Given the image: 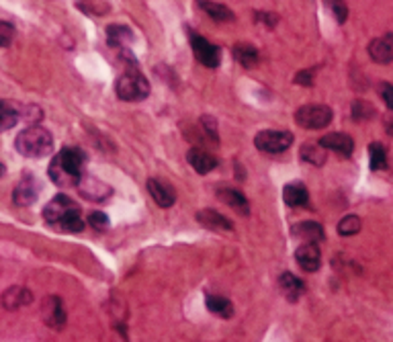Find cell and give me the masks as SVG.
Masks as SVG:
<instances>
[{
    "label": "cell",
    "instance_id": "obj_36",
    "mask_svg": "<svg viewBox=\"0 0 393 342\" xmlns=\"http://www.w3.org/2000/svg\"><path fill=\"white\" fill-rule=\"evenodd\" d=\"M295 82H299V84H303V86H312V84H314V72H312V70L299 72V74L295 76Z\"/></svg>",
    "mask_w": 393,
    "mask_h": 342
},
{
    "label": "cell",
    "instance_id": "obj_13",
    "mask_svg": "<svg viewBox=\"0 0 393 342\" xmlns=\"http://www.w3.org/2000/svg\"><path fill=\"white\" fill-rule=\"evenodd\" d=\"M320 146H323L330 152L340 154V156H351L355 152V140L346 133H328L320 140Z\"/></svg>",
    "mask_w": 393,
    "mask_h": 342
},
{
    "label": "cell",
    "instance_id": "obj_5",
    "mask_svg": "<svg viewBox=\"0 0 393 342\" xmlns=\"http://www.w3.org/2000/svg\"><path fill=\"white\" fill-rule=\"evenodd\" d=\"M293 144V133L287 129H264L254 138V146L260 152L281 154Z\"/></svg>",
    "mask_w": 393,
    "mask_h": 342
},
{
    "label": "cell",
    "instance_id": "obj_9",
    "mask_svg": "<svg viewBox=\"0 0 393 342\" xmlns=\"http://www.w3.org/2000/svg\"><path fill=\"white\" fill-rule=\"evenodd\" d=\"M295 261L305 272H316L322 265V252L316 246V242H303L297 250H295Z\"/></svg>",
    "mask_w": 393,
    "mask_h": 342
},
{
    "label": "cell",
    "instance_id": "obj_8",
    "mask_svg": "<svg viewBox=\"0 0 393 342\" xmlns=\"http://www.w3.org/2000/svg\"><path fill=\"white\" fill-rule=\"evenodd\" d=\"M37 197H39V183H37V179L33 174H25V177L19 181V185L15 187V190H13V201H15V205H19V207H29V205L35 203Z\"/></svg>",
    "mask_w": 393,
    "mask_h": 342
},
{
    "label": "cell",
    "instance_id": "obj_35",
    "mask_svg": "<svg viewBox=\"0 0 393 342\" xmlns=\"http://www.w3.org/2000/svg\"><path fill=\"white\" fill-rule=\"evenodd\" d=\"M256 21H264L268 27H275L277 23H279V17L277 15H273V13H256Z\"/></svg>",
    "mask_w": 393,
    "mask_h": 342
},
{
    "label": "cell",
    "instance_id": "obj_29",
    "mask_svg": "<svg viewBox=\"0 0 393 342\" xmlns=\"http://www.w3.org/2000/svg\"><path fill=\"white\" fill-rule=\"evenodd\" d=\"M360 228H362V222H360L358 215H346L338 224V234L340 236H355L360 231Z\"/></svg>",
    "mask_w": 393,
    "mask_h": 342
},
{
    "label": "cell",
    "instance_id": "obj_12",
    "mask_svg": "<svg viewBox=\"0 0 393 342\" xmlns=\"http://www.w3.org/2000/svg\"><path fill=\"white\" fill-rule=\"evenodd\" d=\"M76 185H78L80 193H82L86 199H90V201H103V199H107L109 195H111V187L105 185L103 181L95 179V177H84V174H82Z\"/></svg>",
    "mask_w": 393,
    "mask_h": 342
},
{
    "label": "cell",
    "instance_id": "obj_14",
    "mask_svg": "<svg viewBox=\"0 0 393 342\" xmlns=\"http://www.w3.org/2000/svg\"><path fill=\"white\" fill-rule=\"evenodd\" d=\"M43 320H45L47 326H51V328H56V330H60V328L66 324V309H64V304H62V300H60L58 295H54V298H49V300L45 302Z\"/></svg>",
    "mask_w": 393,
    "mask_h": 342
},
{
    "label": "cell",
    "instance_id": "obj_34",
    "mask_svg": "<svg viewBox=\"0 0 393 342\" xmlns=\"http://www.w3.org/2000/svg\"><path fill=\"white\" fill-rule=\"evenodd\" d=\"M379 95H381L383 103L387 105V109H392L393 111V84H390V82H381V84H379Z\"/></svg>",
    "mask_w": 393,
    "mask_h": 342
},
{
    "label": "cell",
    "instance_id": "obj_30",
    "mask_svg": "<svg viewBox=\"0 0 393 342\" xmlns=\"http://www.w3.org/2000/svg\"><path fill=\"white\" fill-rule=\"evenodd\" d=\"M373 115H375L373 105H369V103H364V101H357V103L353 105V119H355V121L373 119Z\"/></svg>",
    "mask_w": 393,
    "mask_h": 342
},
{
    "label": "cell",
    "instance_id": "obj_19",
    "mask_svg": "<svg viewBox=\"0 0 393 342\" xmlns=\"http://www.w3.org/2000/svg\"><path fill=\"white\" fill-rule=\"evenodd\" d=\"M31 300H33V295H31L29 289H25V287H10L2 295V305L6 309H19L23 305L31 304Z\"/></svg>",
    "mask_w": 393,
    "mask_h": 342
},
{
    "label": "cell",
    "instance_id": "obj_20",
    "mask_svg": "<svg viewBox=\"0 0 393 342\" xmlns=\"http://www.w3.org/2000/svg\"><path fill=\"white\" fill-rule=\"evenodd\" d=\"M279 285H281V291L285 293L289 302H297V300L303 295V291H305L303 281H301L299 277L291 275V272H283V275H281Z\"/></svg>",
    "mask_w": 393,
    "mask_h": 342
},
{
    "label": "cell",
    "instance_id": "obj_25",
    "mask_svg": "<svg viewBox=\"0 0 393 342\" xmlns=\"http://www.w3.org/2000/svg\"><path fill=\"white\" fill-rule=\"evenodd\" d=\"M201 8L211 17V19H215V21H232L234 19V13L227 8V6H223V4H217V2H207V0H203L201 2Z\"/></svg>",
    "mask_w": 393,
    "mask_h": 342
},
{
    "label": "cell",
    "instance_id": "obj_37",
    "mask_svg": "<svg viewBox=\"0 0 393 342\" xmlns=\"http://www.w3.org/2000/svg\"><path fill=\"white\" fill-rule=\"evenodd\" d=\"M385 129H387V133L393 138V113L385 117Z\"/></svg>",
    "mask_w": 393,
    "mask_h": 342
},
{
    "label": "cell",
    "instance_id": "obj_6",
    "mask_svg": "<svg viewBox=\"0 0 393 342\" xmlns=\"http://www.w3.org/2000/svg\"><path fill=\"white\" fill-rule=\"evenodd\" d=\"M295 123L305 129H323L332 123V109L328 105H303L295 111Z\"/></svg>",
    "mask_w": 393,
    "mask_h": 342
},
{
    "label": "cell",
    "instance_id": "obj_32",
    "mask_svg": "<svg viewBox=\"0 0 393 342\" xmlns=\"http://www.w3.org/2000/svg\"><path fill=\"white\" fill-rule=\"evenodd\" d=\"M13 38H15V27L6 21H0V47L10 45Z\"/></svg>",
    "mask_w": 393,
    "mask_h": 342
},
{
    "label": "cell",
    "instance_id": "obj_3",
    "mask_svg": "<svg viewBox=\"0 0 393 342\" xmlns=\"http://www.w3.org/2000/svg\"><path fill=\"white\" fill-rule=\"evenodd\" d=\"M15 148L17 152L25 158H43L51 152L54 148V138L47 129L33 125L27 127L25 131H21L15 140Z\"/></svg>",
    "mask_w": 393,
    "mask_h": 342
},
{
    "label": "cell",
    "instance_id": "obj_24",
    "mask_svg": "<svg viewBox=\"0 0 393 342\" xmlns=\"http://www.w3.org/2000/svg\"><path fill=\"white\" fill-rule=\"evenodd\" d=\"M234 58L244 66V68H254L258 64V49L250 43H238L234 47Z\"/></svg>",
    "mask_w": 393,
    "mask_h": 342
},
{
    "label": "cell",
    "instance_id": "obj_18",
    "mask_svg": "<svg viewBox=\"0 0 393 342\" xmlns=\"http://www.w3.org/2000/svg\"><path fill=\"white\" fill-rule=\"evenodd\" d=\"M283 199H285L287 205L291 207H305L310 203V193L305 189L303 183H289L283 189Z\"/></svg>",
    "mask_w": 393,
    "mask_h": 342
},
{
    "label": "cell",
    "instance_id": "obj_33",
    "mask_svg": "<svg viewBox=\"0 0 393 342\" xmlns=\"http://www.w3.org/2000/svg\"><path fill=\"white\" fill-rule=\"evenodd\" d=\"M88 224L95 229H101V231H103V229L109 228V218L103 211H93V213L88 215Z\"/></svg>",
    "mask_w": 393,
    "mask_h": 342
},
{
    "label": "cell",
    "instance_id": "obj_17",
    "mask_svg": "<svg viewBox=\"0 0 393 342\" xmlns=\"http://www.w3.org/2000/svg\"><path fill=\"white\" fill-rule=\"evenodd\" d=\"M217 197H219L230 209H234L236 213H240V215H248V213H250V203H248V199H246L240 190L217 189Z\"/></svg>",
    "mask_w": 393,
    "mask_h": 342
},
{
    "label": "cell",
    "instance_id": "obj_4",
    "mask_svg": "<svg viewBox=\"0 0 393 342\" xmlns=\"http://www.w3.org/2000/svg\"><path fill=\"white\" fill-rule=\"evenodd\" d=\"M115 90H117V97L121 101H129V103L131 101H143L150 95V84L138 70H129L123 76H119Z\"/></svg>",
    "mask_w": 393,
    "mask_h": 342
},
{
    "label": "cell",
    "instance_id": "obj_26",
    "mask_svg": "<svg viewBox=\"0 0 393 342\" xmlns=\"http://www.w3.org/2000/svg\"><path fill=\"white\" fill-rule=\"evenodd\" d=\"M19 121V113L13 105H8L6 101H0V131L13 129Z\"/></svg>",
    "mask_w": 393,
    "mask_h": 342
},
{
    "label": "cell",
    "instance_id": "obj_11",
    "mask_svg": "<svg viewBox=\"0 0 393 342\" xmlns=\"http://www.w3.org/2000/svg\"><path fill=\"white\" fill-rule=\"evenodd\" d=\"M369 56L377 64H390V62H393V33L373 39L369 43Z\"/></svg>",
    "mask_w": 393,
    "mask_h": 342
},
{
    "label": "cell",
    "instance_id": "obj_22",
    "mask_svg": "<svg viewBox=\"0 0 393 342\" xmlns=\"http://www.w3.org/2000/svg\"><path fill=\"white\" fill-rule=\"evenodd\" d=\"M205 305H207V309H209L211 314L223 318V320H227V318L234 316V304H232L230 300L221 298V295H207V298H205Z\"/></svg>",
    "mask_w": 393,
    "mask_h": 342
},
{
    "label": "cell",
    "instance_id": "obj_7",
    "mask_svg": "<svg viewBox=\"0 0 393 342\" xmlns=\"http://www.w3.org/2000/svg\"><path fill=\"white\" fill-rule=\"evenodd\" d=\"M191 45H193V54L195 58L205 66V68H217L219 62H221V51L219 47L209 43L205 38L197 35V33H191Z\"/></svg>",
    "mask_w": 393,
    "mask_h": 342
},
{
    "label": "cell",
    "instance_id": "obj_10",
    "mask_svg": "<svg viewBox=\"0 0 393 342\" xmlns=\"http://www.w3.org/2000/svg\"><path fill=\"white\" fill-rule=\"evenodd\" d=\"M147 193L152 195V199L156 201V205L160 207H173L177 201V193L170 187V183L162 181V179H150L147 181Z\"/></svg>",
    "mask_w": 393,
    "mask_h": 342
},
{
    "label": "cell",
    "instance_id": "obj_31",
    "mask_svg": "<svg viewBox=\"0 0 393 342\" xmlns=\"http://www.w3.org/2000/svg\"><path fill=\"white\" fill-rule=\"evenodd\" d=\"M326 4L330 6V10L334 13L338 23H344L348 19V6L344 0H326Z\"/></svg>",
    "mask_w": 393,
    "mask_h": 342
},
{
    "label": "cell",
    "instance_id": "obj_38",
    "mask_svg": "<svg viewBox=\"0 0 393 342\" xmlns=\"http://www.w3.org/2000/svg\"><path fill=\"white\" fill-rule=\"evenodd\" d=\"M4 174V166H2V162H0V177Z\"/></svg>",
    "mask_w": 393,
    "mask_h": 342
},
{
    "label": "cell",
    "instance_id": "obj_1",
    "mask_svg": "<svg viewBox=\"0 0 393 342\" xmlns=\"http://www.w3.org/2000/svg\"><path fill=\"white\" fill-rule=\"evenodd\" d=\"M80 207L76 201H72L66 195H56L45 207H43V220L47 226L58 231H70L78 234L84 229V220L80 215Z\"/></svg>",
    "mask_w": 393,
    "mask_h": 342
},
{
    "label": "cell",
    "instance_id": "obj_23",
    "mask_svg": "<svg viewBox=\"0 0 393 342\" xmlns=\"http://www.w3.org/2000/svg\"><path fill=\"white\" fill-rule=\"evenodd\" d=\"M326 158H328V150L318 144H303L301 148V160L307 162V164H314V166H323L326 164Z\"/></svg>",
    "mask_w": 393,
    "mask_h": 342
},
{
    "label": "cell",
    "instance_id": "obj_21",
    "mask_svg": "<svg viewBox=\"0 0 393 342\" xmlns=\"http://www.w3.org/2000/svg\"><path fill=\"white\" fill-rule=\"evenodd\" d=\"M291 234L303 242H322L323 240V228L318 222H301L293 226Z\"/></svg>",
    "mask_w": 393,
    "mask_h": 342
},
{
    "label": "cell",
    "instance_id": "obj_2",
    "mask_svg": "<svg viewBox=\"0 0 393 342\" xmlns=\"http://www.w3.org/2000/svg\"><path fill=\"white\" fill-rule=\"evenodd\" d=\"M86 156L78 148H64L54 156L47 174L58 187H72L80 181Z\"/></svg>",
    "mask_w": 393,
    "mask_h": 342
},
{
    "label": "cell",
    "instance_id": "obj_16",
    "mask_svg": "<svg viewBox=\"0 0 393 342\" xmlns=\"http://www.w3.org/2000/svg\"><path fill=\"white\" fill-rule=\"evenodd\" d=\"M197 222L207 229H217V231H232L234 229V224L221 215L219 211H214V209H201L197 213Z\"/></svg>",
    "mask_w": 393,
    "mask_h": 342
},
{
    "label": "cell",
    "instance_id": "obj_15",
    "mask_svg": "<svg viewBox=\"0 0 393 342\" xmlns=\"http://www.w3.org/2000/svg\"><path fill=\"white\" fill-rule=\"evenodd\" d=\"M186 160L193 166V170L199 172V174H207V172L217 168V158L209 152H205V150H201V148H191L186 154Z\"/></svg>",
    "mask_w": 393,
    "mask_h": 342
},
{
    "label": "cell",
    "instance_id": "obj_28",
    "mask_svg": "<svg viewBox=\"0 0 393 342\" xmlns=\"http://www.w3.org/2000/svg\"><path fill=\"white\" fill-rule=\"evenodd\" d=\"M369 156H371V168L373 170H383L387 166V152H385L383 144H379V142L371 144Z\"/></svg>",
    "mask_w": 393,
    "mask_h": 342
},
{
    "label": "cell",
    "instance_id": "obj_27",
    "mask_svg": "<svg viewBox=\"0 0 393 342\" xmlns=\"http://www.w3.org/2000/svg\"><path fill=\"white\" fill-rule=\"evenodd\" d=\"M107 39H109V45H113V47H121L125 41L131 39V29L125 27V25H111L107 29Z\"/></svg>",
    "mask_w": 393,
    "mask_h": 342
}]
</instances>
